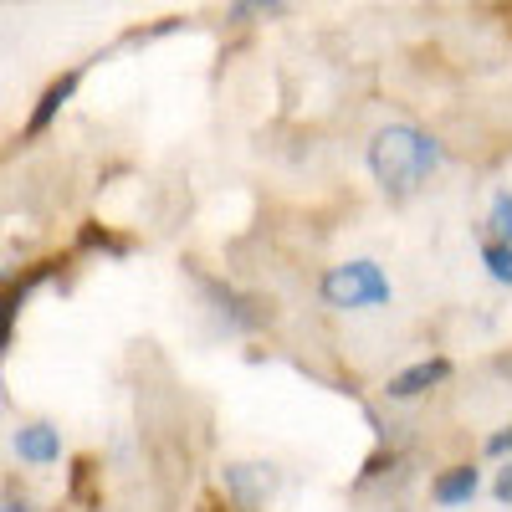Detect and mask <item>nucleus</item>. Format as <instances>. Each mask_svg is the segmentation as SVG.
Returning <instances> with one entry per match:
<instances>
[{"mask_svg": "<svg viewBox=\"0 0 512 512\" xmlns=\"http://www.w3.org/2000/svg\"><path fill=\"white\" fill-rule=\"evenodd\" d=\"M441 159H446V149L425 134V128H415V123H390V128H379L374 144H369V175L379 180L384 195L405 200V195H415L425 180L436 175Z\"/></svg>", "mask_w": 512, "mask_h": 512, "instance_id": "f257e3e1", "label": "nucleus"}, {"mask_svg": "<svg viewBox=\"0 0 512 512\" xmlns=\"http://www.w3.org/2000/svg\"><path fill=\"white\" fill-rule=\"evenodd\" d=\"M318 297L333 308V313H374L395 297L390 277H384L379 262H369V256H354V262H338L323 272L318 282Z\"/></svg>", "mask_w": 512, "mask_h": 512, "instance_id": "f03ea898", "label": "nucleus"}, {"mask_svg": "<svg viewBox=\"0 0 512 512\" xmlns=\"http://www.w3.org/2000/svg\"><path fill=\"white\" fill-rule=\"evenodd\" d=\"M200 287H205L210 303H216V313L226 318V328H236V333H251V328H262L272 318V308L262 303V297H241L236 287H226L216 277H200Z\"/></svg>", "mask_w": 512, "mask_h": 512, "instance_id": "7ed1b4c3", "label": "nucleus"}, {"mask_svg": "<svg viewBox=\"0 0 512 512\" xmlns=\"http://www.w3.org/2000/svg\"><path fill=\"white\" fill-rule=\"evenodd\" d=\"M52 267L57 262H41V267H31L26 277H11V282H0V359L11 354V338H16V323H21V308H26V297L52 277Z\"/></svg>", "mask_w": 512, "mask_h": 512, "instance_id": "20e7f679", "label": "nucleus"}, {"mask_svg": "<svg viewBox=\"0 0 512 512\" xmlns=\"http://www.w3.org/2000/svg\"><path fill=\"white\" fill-rule=\"evenodd\" d=\"M226 492L241 512H251L277 492V472L267 461H236V466H226Z\"/></svg>", "mask_w": 512, "mask_h": 512, "instance_id": "39448f33", "label": "nucleus"}, {"mask_svg": "<svg viewBox=\"0 0 512 512\" xmlns=\"http://www.w3.org/2000/svg\"><path fill=\"white\" fill-rule=\"evenodd\" d=\"M451 379V359L446 354H436V359H420V364H410V369H400L390 384H384V395L390 400H420V395H431V390H441V384Z\"/></svg>", "mask_w": 512, "mask_h": 512, "instance_id": "423d86ee", "label": "nucleus"}, {"mask_svg": "<svg viewBox=\"0 0 512 512\" xmlns=\"http://www.w3.org/2000/svg\"><path fill=\"white\" fill-rule=\"evenodd\" d=\"M77 88H82V67H72L67 77H57L52 88L36 98V108H31V118H26V139H41V134H47V128L57 123V113L72 103V93H77Z\"/></svg>", "mask_w": 512, "mask_h": 512, "instance_id": "0eeeda50", "label": "nucleus"}, {"mask_svg": "<svg viewBox=\"0 0 512 512\" xmlns=\"http://www.w3.org/2000/svg\"><path fill=\"white\" fill-rule=\"evenodd\" d=\"M11 446H16V456H21L26 466H52V461H62V436H57V425H47V420L21 425Z\"/></svg>", "mask_w": 512, "mask_h": 512, "instance_id": "6e6552de", "label": "nucleus"}, {"mask_svg": "<svg viewBox=\"0 0 512 512\" xmlns=\"http://www.w3.org/2000/svg\"><path fill=\"white\" fill-rule=\"evenodd\" d=\"M477 487H482V472L472 461H461V466H446V472L431 482V502L436 507H466L477 497Z\"/></svg>", "mask_w": 512, "mask_h": 512, "instance_id": "1a4fd4ad", "label": "nucleus"}, {"mask_svg": "<svg viewBox=\"0 0 512 512\" xmlns=\"http://www.w3.org/2000/svg\"><path fill=\"white\" fill-rule=\"evenodd\" d=\"M292 0H231V26H251V21H267V16H277V11H287Z\"/></svg>", "mask_w": 512, "mask_h": 512, "instance_id": "9d476101", "label": "nucleus"}, {"mask_svg": "<svg viewBox=\"0 0 512 512\" xmlns=\"http://www.w3.org/2000/svg\"><path fill=\"white\" fill-rule=\"evenodd\" d=\"M482 267L492 272V282H502V287H512V241H487L482 246Z\"/></svg>", "mask_w": 512, "mask_h": 512, "instance_id": "9b49d317", "label": "nucleus"}, {"mask_svg": "<svg viewBox=\"0 0 512 512\" xmlns=\"http://www.w3.org/2000/svg\"><path fill=\"white\" fill-rule=\"evenodd\" d=\"M487 226L497 231V241H512V190H497V195H492Z\"/></svg>", "mask_w": 512, "mask_h": 512, "instance_id": "f8f14e48", "label": "nucleus"}, {"mask_svg": "<svg viewBox=\"0 0 512 512\" xmlns=\"http://www.w3.org/2000/svg\"><path fill=\"white\" fill-rule=\"evenodd\" d=\"M82 246H103V251H113V256H123V251H128V241H113V236H108V231H98V226L82 231Z\"/></svg>", "mask_w": 512, "mask_h": 512, "instance_id": "ddd939ff", "label": "nucleus"}, {"mask_svg": "<svg viewBox=\"0 0 512 512\" xmlns=\"http://www.w3.org/2000/svg\"><path fill=\"white\" fill-rule=\"evenodd\" d=\"M492 497H497L502 507H512V461H507L502 472H497V482H492Z\"/></svg>", "mask_w": 512, "mask_h": 512, "instance_id": "4468645a", "label": "nucleus"}, {"mask_svg": "<svg viewBox=\"0 0 512 512\" xmlns=\"http://www.w3.org/2000/svg\"><path fill=\"white\" fill-rule=\"evenodd\" d=\"M487 456H497V461L512 456V425H507V431H497V436H487Z\"/></svg>", "mask_w": 512, "mask_h": 512, "instance_id": "2eb2a0df", "label": "nucleus"}, {"mask_svg": "<svg viewBox=\"0 0 512 512\" xmlns=\"http://www.w3.org/2000/svg\"><path fill=\"white\" fill-rule=\"evenodd\" d=\"M0 512H36V507H31V502H16V497H11V502H0Z\"/></svg>", "mask_w": 512, "mask_h": 512, "instance_id": "dca6fc26", "label": "nucleus"}]
</instances>
